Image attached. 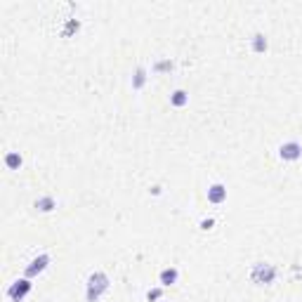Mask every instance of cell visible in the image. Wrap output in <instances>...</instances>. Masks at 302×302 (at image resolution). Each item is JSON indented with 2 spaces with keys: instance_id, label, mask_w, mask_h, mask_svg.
Returning <instances> with one entry per match:
<instances>
[{
  "instance_id": "1",
  "label": "cell",
  "mask_w": 302,
  "mask_h": 302,
  "mask_svg": "<svg viewBox=\"0 0 302 302\" xmlns=\"http://www.w3.org/2000/svg\"><path fill=\"white\" fill-rule=\"evenodd\" d=\"M109 276L104 272H92L88 276V281H85V298L88 302H97L104 293L109 291Z\"/></svg>"
},
{
  "instance_id": "2",
  "label": "cell",
  "mask_w": 302,
  "mask_h": 302,
  "mask_svg": "<svg viewBox=\"0 0 302 302\" xmlns=\"http://www.w3.org/2000/svg\"><path fill=\"white\" fill-rule=\"evenodd\" d=\"M276 274L279 272H276L274 264L257 262V264H253V269H250V281L257 283V286H269V283H274Z\"/></svg>"
},
{
  "instance_id": "3",
  "label": "cell",
  "mask_w": 302,
  "mask_h": 302,
  "mask_svg": "<svg viewBox=\"0 0 302 302\" xmlns=\"http://www.w3.org/2000/svg\"><path fill=\"white\" fill-rule=\"evenodd\" d=\"M31 288H33L31 279H26V276H24V279H17V281L7 288V298H10L12 302H21L31 293Z\"/></svg>"
},
{
  "instance_id": "4",
  "label": "cell",
  "mask_w": 302,
  "mask_h": 302,
  "mask_svg": "<svg viewBox=\"0 0 302 302\" xmlns=\"http://www.w3.org/2000/svg\"><path fill=\"white\" fill-rule=\"evenodd\" d=\"M48 264H50V255L48 253H40L38 257H33V260L26 264L24 276H26V279H33V276H38V274L45 272V269H48Z\"/></svg>"
},
{
  "instance_id": "5",
  "label": "cell",
  "mask_w": 302,
  "mask_h": 302,
  "mask_svg": "<svg viewBox=\"0 0 302 302\" xmlns=\"http://www.w3.org/2000/svg\"><path fill=\"white\" fill-rule=\"evenodd\" d=\"M279 156H281L283 161H300L302 158L300 142H283V144L279 146Z\"/></svg>"
},
{
  "instance_id": "6",
  "label": "cell",
  "mask_w": 302,
  "mask_h": 302,
  "mask_svg": "<svg viewBox=\"0 0 302 302\" xmlns=\"http://www.w3.org/2000/svg\"><path fill=\"white\" fill-rule=\"evenodd\" d=\"M208 201L213 205H220L227 201V186L220 184V182H215V184L208 186Z\"/></svg>"
},
{
  "instance_id": "7",
  "label": "cell",
  "mask_w": 302,
  "mask_h": 302,
  "mask_svg": "<svg viewBox=\"0 0 302 302\" xmlns=\"http://www.w3.org/2000/svg\"><path fill=\"white\" fill-rule=\"evenodd\" d=\"M177 279H180V272H177L175 267H168V269H163V272L158 274V281H161V286H163V288H168V286H175Z\"/></svg>"
},
{
  "instance_id": "8",
  "label": "cell",
  "mask_w": 302,
  "mask_h": 302,
  "mask_svg": "<svg viewBox=\"0 0 302 302\" xmlns=\"http://www.w3.org/2000/svg\"><path fill=\"white\" fill-rule=\"evenodd\" d=\"M267 48H269V40H267L264 33H255L253 38H250V50H253V52L262 55V52H267Z\"/></svg>"
},
{
  "instance_id": "9",
  "label": "cell",
  "mask_w": 302,
  "mask_h": 302,
  "mask_svg": "<svg viewBox=\"0 0 302 302\" xmlns=\"http://www.w3.org/2000/svg\"><path fill=\"white\" fill-rule=\"evenodd\" d=\"M36 208H38L40 213H52L55 208H57V201L52 198V196H40V198H36Z\"/></svg>"
},
{
  "instance_id": "10",
  "label": "cell",
  "mask_w": 302,
  "mask_h": 302,
  "mask_svg": "<svg viewBox=\"0 0 302 302\" xmlns=\"http://www.w3.org/2000/svg\"><path fill=\"white\" fill-rule=\"evenodd\" d=\"M170 104L177 109H182L184 104H189V95H186L184 90H175V92L170 95Z\"/></svg>"
},
{
  "instance_id": "11",
  "label": "cell",
  "mask_w": 302,
  "mask_h": 302,
  "mask_svg": "<svg viewBox=\"0 0 302 302\" xmlns=\"http://www.w3.org/2000/svg\"><path fill=\"white\" fill-rule=\"evenodd\" d=\"M21 163H24V161H21V156L17 154V151H10V154L5 156V166L10 168V170H19Z\"/></svg>"
},
{
  "instance_id": "12",
  "label": "cell",
  "mask_w": 302,
  "mask_h": 302,
  "mask_svg": "<svg viewBox=\"0 0 302 302\" xmlns=\"http://www.w3.org/2000/svg\"><path fill=\"white\" fill-rule=\"evenodd\" d=\"M146 83V71L142 66L135 71V76H132V90H142Z\"/></svg>"
},
{
  "instance_id": "13",
  "label": "cell",
  "mask_w": 302,
  "mask_h": 302,
  "mask_svg": "<svg viewBox=\"0 0 302 302\" xmlns=\"http://www.w3.org/2000/svg\"><path fill=\"white\" fill-rule=\"evenodd\" d=\"M173 66H175L173 59H161V61H156V64L151 66V71H154V73H166V71H173Z\"/></svg>"
},
{
  "instance_id": "14",
  "label": "cell",
  "mask_w": 302,
  "mask_h": 302,
  "mask_svg": "<svg viewBox=\"0 0 302 302\" xmlns=\"http://www.w3.org/2000/svg\"><path fill=\"white\" fill-rule=\"evenodd\" d=\"M163 298V288H151V291L146 293V300L149 302H156V300H161Z\"/></svg>"
},
{
  "instance_id": "15",
  "label": "cell",
  "mask_w": 302,
  "mask_h": 302,
  "mask_svg": "<svg viewBox=\"0 0 302 302\" xmlns=\"http://www.w3.org/2000/svg\"><path fill=\"white\" fill-rule=\"evenodd\" d=\"M213 227H215V220H213V217H203V220H201V229H203V232H210Z\"/></svg>"
}]
</instances>
